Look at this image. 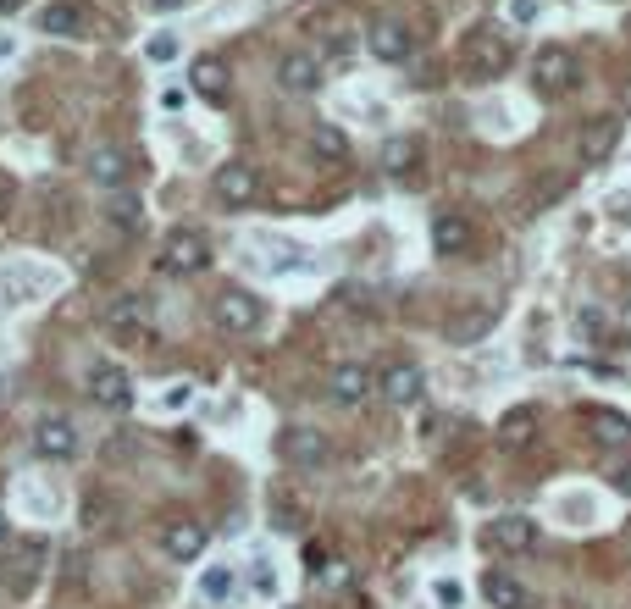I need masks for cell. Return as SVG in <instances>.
<instances>
[{
    "label": "cell",
    "mask_w": 631,
    "mask_h": 609,
    "mask_svg": "<svg viewBox=\"0 0 631 609\" xmlns=\"http://www.w3.org/2000/svg\"><path fill=\"white\" fill-rule=\"evenodd\" d=\"M615 144H620V122L615 117H598L582 128V161L587 167H604L609 156H615Z\"/></svg>",
    "instance_id": "cell-15"
},
{
    "label": "cell",
    "mask_w": 631,
    "mask_h": 609,
    "mask_svg": "<svg viewBox=\"0 0 631 609\" xmlns=\"http://www.w3.org/2000/svg\"><path fill=\"white\" fill-rule=\"evenodd\" d=\"M17 6H23V0H0V12H17Z\"/></svg>",
    "instance_id": "cell-34"
},
{
    "label": "cell",
    "mask_w": 631,
    "mask_h": 609,
    "mask_svg": "<svg viewBox=\"0 0 631 609\" xmlns=\"http://www.w3.org/2000/svg\"><path fill=\"white\" fill-rule=\"evenodd\" d=\"M200 593L205 598H227V593H233V571H222V565H216V571H205L200 576Z\"/></svg>",
    "instance_id": "cell-29"
},
{
    "label": "cell",
    "mask_w": 631,
    "mask_h": 609,
    "mask_svg": "<svg viewBox=\"0 0 631 609\" xmlns=\"http://www.w3.org/2000/svg\"><path fill=\"white\" fill-rule=\"evenodd\" d=\"M532 427H537L532 410H510V416H504V427H499V438L515 449V443H532Z\"/></svg>",
    "instance_id": "cell-25"
},
{
    "label": "cell",
    "mask_w": 631,
    "mask_h": 609,
    "mask_svg": "<svg viewBox=\"0 0 631 609\" xmlns=\"http://www.w3.org/2000/svg\"><path fill=\"white\" fill-rule=\"evenodd\" d=\"M211 316H216V327L222 333H255L261 327V299L255 294H244V288H227V294H216V305H211Z\"/></svg>",
    "instance_id": "cell-3"
},
{
    "label": "cell",
    "mask_w": 631,
    "mask_h": 609,
    "mask_svg": "<svg viewBox=\"0 0 631 609\" xmlns=\"http://www.w3.org/2000/svg\"><path fill=\"white\" fill-rule=\"evenodd\" d=\"M172 56H178V39H172V34L150 39V61H172Z\"/></svg>",
    "instance_id": "cell-30"
},
{
    "label": "cell",
    "mask_w": 631,
    "mask_h": 609,
    "mask_svg": "<svg viewBox=\"0 0 631 609\" xmlns=\"http://www.w3.org/2000/svg\"><path fill=\"white\" fill-rule=\"evenodd\" d=\"M366 45H371V56H377V61H405L416 39H410L405 23H377V28L366 34Z\"/></svg>",
    "instance_id": "cell-17"
},
{
    "label": "cell",
    "mask_w": 631,
    "mask_h": 609,
    "mask_svg": "<svg viewBox=\"0 0 631 609\" xmlns=\"http://www.w3.org/2000/svg\"><path fill=\"white\" fill-rule=\"evenodd\" d=\"M72 449H78V432H72L67 416H45L34 427V454H45V460H67Z\"/></svg>",
    "instance_id": "cell-14"
},
{
    "label": "cell",
    "mask_w": 631,
    "mask_h": 609,
    "mask_svg": "<svg viewBox=\"0 0 631 609\" xmlns=\"http://www.w3.org/2000/svg\"><path fill=\"white\" fill-rule=\"evenodd\" d=\"M587 427H593L598 443H631V416H620V410H587Z\"/></svg>",
    "instance_id": "cell-22"
},
{
    "label": "cell",
    "mask_w": 631,
    "mask_h": 609,
    "mask_svg": "<svg viewBox=\"0 0 631 609\" xmlns=\"http://www.w3.org/2000/svg\"><path fill=\"white\" fill-rule=\"evenodd\" d=\"M277 454H283L288 466H299V471H316V466H327V438L316 427H283Z\"/></svg>",
    "instance_id": "cell-5"
},
{
    "label": "cell",
    "mask_w": 631,
    "mask_h": 609,
    "mask_svg": "<svg viewBox=\"0 0 631 609\" xmlns=\"http://www.w3.org/2000/svg\"><path fill=\"white\" fill-rule=\"evenodd\" d=\"M377 388L388 394V405H416L421 388H427V377H421V366H410V360H393V366L377 377Z\"/></svg>",
    "instance_id": "cell-13"
},
{
    "label": "cell",
    "mask_w": 631,
    "mask_h": 609,
    "mask_svg": "<svg viewBox=\"0 0 631 609\" xmlns=\"http://www.w3.org/2000/svg\"><path fill=\"white\" fill-rule=\"evenodd\" d=\"M416 156H421L416 139H388V150H382V167H388V172H410V167H416Z\"/></svg>",
    "instance_id": "cell-26"
},
{
    "label": "cell",
    "mask_w": 631,
    "mask_h": 609,
    "mask_svg": "<svg viewBox=\"0 0 631 609\" xmlns=\"http://www.w3.org/2000/svg\"><path fill=\"white\" fill-rule=\"evenodd\" d=\"M6 538H12V526H6V515H0V543H6Z\"/></svg>",
    "instance_id": "cell-35"
},
{
    "label": "cell",
    "mask_w": 631,
    "mask_h": 609,
    "mask_svg": "<svg viewBox=\"0 0 631 609\" xmlns=\"http://www.w3.org/2000/svg\"><path fill=\"white\" fill-rule=\"evenodd\" d=\"M205 543H211V532H205L200 521H167V532H161V549L178 565H194L205 554Z\"/></svg>",
    "instance_id": "cell-11"
},
{
    "label": "cell",
    "mask_w": 631,
    "mask_h": 609,
    "mask_svg": "<svg viewBox=\"0 0 631 609\" xmlns=\"http://www.w3.org/2000/svg\"><path fill=\"white\" fill-rule=\"evenodd\" d=\"M139 211H144V205L133 200V194H117V200H111V211H106V216H111V222L122 227V233H139V222H144Z\"/></svg>",
    "instance_id": "cell-27"
},
{
    "label": "cell",
    "mask_w": 631,
    "mask_h": 609,
    "mask_svg": "<svg viewBox=\"0 0 631 609\" xmlns=\"http://www.w3.org/2000/svg\"><path fill=\"white\" fill-rule=\"evenodd\" d=\"M89 178L95 183H106V189H117L122 178H128V156H122V150H95V156H89Z\"/></svg>",
    "instance_id": "cell-23"
},
{
    "label": "cell",
    "mask_w": 631,
    "mask_h": 609,
    "mask_svg": "<svg viewBox=\"0 0 631 609\" xmlns=\"http://www.w3.org/2000/svg\"><path fill=\"white\" fill-rule=\"evenodd\" d=\"M615 488H620V493H626V499H631V466H620V471H615Z\"/></svg>",
    "instance_id": "cell-32"
},
{
    "label": "cell",
    "mask_w": 631,
    "mask_h": 609,
    "mask_svg": "<svg viewBox=\"0 0 631 609\" xmlns=\"http://www.w3.org/2000/svg\"><path fill=\"white\" fill-rule=\"evenodd\" d=\"M155 12H178V6H189V0H150Z\"/></svg>",
    "instance_id": "cell-33"
},
{
    "label": "cell",
    "mask_w": 631,
    "mask_h": 609,
    "mask_svg": "<svg viewBox=\"0 0 631 609\" xmlns=\"http://www.w3.org/2000/svg\"><path fill=\"white\" fill-rule=\"evenodd\" d=\"M211 194L227 205V211H244V205L261 194V178H255V167H244V161H227V167H216Z\"/></svg>",
    "instance_id": "cell-4"
},
{
    "label": "cell",
    "mask_w": 631,
    "mask_h": 609,
    "mask_svg": "<svg viewBox=\"0 0 631 609\" xmlns=\"http://www.w3.org/2000/svg\"><path fill=\"white\" fill-rule=\"evenodd\" d=\"M465 67L477 72V78H499V72L510 67V39L488 23L471 28V39H465Z\"/></svg>",
    "instance_id": "cell-2"
},
{
    "label": "cell",
    "mask_w": 631,
    "mask_h": 609,
    "mask_svg": "<svg viewBox=\"0 0 631 609\" xmlns=\"http://www.w3.org/2000/svg\"><path fill=\"white\" fill-rule=\"evenodd\" d=\"M537 538H543V532H537L532 515H499V521H488V543L504 554H532Z\"/></svg>",
    "instance_id": "cell-6"
},
{
    "label": "cell",
    "mask_w": 631,
    "mask_h": 609,
    "mask_svg": "<svg viewBox=\"0 0 631 609\" xmlns=\"http://www.w3.org/2000/svg\"><path fill=\"white\" fill-rule=\"evenodd\" d=\"M310 150H316L322 161H344V156H349V139L333 128V122H322V128L310 133Z\"/></svg>",
    "instance_id": "cell-24"
},
{
    "label": "cell",
    "mask_w": 631,
    "mask_h": 609,
    "mask_svg": "<svg viewBox=\"0 0 631 609\" xmlns=\"http://www.w3.org/2000/svg\"><path fill=\"white\" fill-rule=\"evenodd\" d=\"M84 28H89V12L78 6V0H56V6H45V12H39V34L72 39V34H84Z\"/></svg>",
    "instance_id": "cell-16"
},
{
    "label": "cell",
    "mask_w": 631,
    "mask_h": 609,
    "mask_svg": "<svg viewBox=\"0 0 631 609\" xmlns=\"http://www.w3.org/2000/svg\"><path fill=\"white\" fill-rule=\"evenodd\" d=\"M532 78H537V89H571L576 84V56L565 45H543L537 50V61H532Z\"/></svg>",
    "instance_id": "cell-8"
},
{
    "label": "cell",
    "mask_w": 631,
    "mask_h": 609,
    "mask_svg": "<svg viewBox=\"0 0 631 609\" xmlns=\"http://www.w3.org/2000/svg\"><path fill=\"white\" fill-rule=\"evenodd\" d=\"M89 394H95L106 410H128V405H133V383H128V371H122V366H111V360H95V366H89Z\"/></svg>",
    "instance_id": "cell-7"
},
{
    "label": "cell",
    "mask_w": 631,
    "mask_h": 609,
    "mask_svg": "<svg viewBox=\"0 0 631 609\" xmlns=\"http://www.w3.org/2000/svg\"><path fill=\"white\" fill-rule=\"evenodd\" d=\"M0 200H6V178H0Z\"/></svg>",
    "instance_id": "cell-36"
},
{
    "label": "cell",
    "mask_w": 631,
    "mask_h": 609,
    "mask_svg": "<svg viewBox=\"0 0 631 609\" xmlns=\"http://www.w3.org/2000/svg\"><path fill=\"white\" fill-rule=\"evenodd\" d=\"M488 327H493V311H471L465 322H454V327H449V338H454V344H471V338L488 333Z\"/></svg>",
    "instance_id": "cell-28"
},
{
    "label": "cell",
    "mask_w": 631,
    "mask_h": 609,
    "mask_svg": "<svg viewBox=\"0 0 631 609\" xmlns=\"http://www.w3.org/2000/svg\"><path fill=\"white\" fill-rule=\"evenodd\" d=\"M626 106H631V84H626Z\"/></svg>",
    "instance_id": "cell-37"
},
{
    "label": "cell",
    "mask_w": 631,
    "mask_h": 609,
    "mask_svg": "<svg viewBox=\"0 0 631 609\" xmlns=\"http://www.w3.org/2000/svg\"><path fill=\"white\" fill-rule=\"evenodd\" d=\"M45 560H50V543H45V538H23V543H17V554H12V571H6V587H12L17 598H23L28 587L39 582Z\"/></svg>",
    "instance_id": "cell-10"
},
{
    "label": "cell",
    "mask_w": 631,
    "mask_h": 609,
    "mask_svg": "<svg viewBox=\"0 0 631 609\" xmlns=\"http://www.w3.org/2000/svg\"><path fill=\"white\" fill-rule=\"evenodd\" d=\"M465 244H471V222H465L460 211L432 216V250H438V255H460Z\"/></svg>",
    "instance_id": "cell-18"
},
{
    "label": "cell",
    "mask_w": 631,
    "mask_h": 609,
    "mask_svg": "<svg viewBox=\"0 0 631 609\" xmlns=\"http://www.w3.org/2000/svg\"><path fill=\"white\" fill-rule=\"evenodd\" d=\"M327 388H333L338 405H360V399L371 394V371L366 366H338L333 377H327Z\"/></svg>",
    "instance_id": "cell-20"
},
{
    "label": "cell",
    "mask_w": 631,
    "mask_h": 609,
    "mask_svg": "<svg viewBox=\"0 0 631 609\" xmlns=\"http://www.w3.org/2000/svg\"><path fill=\"white\" fill-rule=\"evenodd\" d=\"M144 327H150V299L122 294V299H111V305H106V333H117V338H139Z\"/></svg>",
    "instance_id": "cell-12"
},
{
    "label": "cell",
    "mask_w": 631,
    "mask_h": 609,
    "mask_svg": "<svg viewBox=\"0 0 631 609\" xmlns=\"http://www.w3.org/2000/svg\"><path fill=\"white\" fill-rule=\"evenodd\" d=\"M510 17H515V23H532V17H537V0H510Z\"/></svg>",
    "instance_id": "cell-31"
},
{
    "label": "cell",
    "mask_w": 631,
    "mask_h": 609,
    "mask_svg": "<svg viewBox=\"0 0 631 609\" xmlns=\"http://www.w3.org/2000/svg\"><path fill=\"white\" fill-rule=\"evenodd\" d=\"M482 593H488L493 609H526V587L515 582L510 571H488L482 576Z\"/></svg>",
    "instance_id": "cell-21"
},
{
    "label": "cell",
    "mask_w": 631,
    "mask_h": 609,
    "mask_svg": "<svg viewBox=\"0 0 631 609\" xmlns=\"http://www.w3.org/2000/svg\"><path fill=\"white\" fill-rule=\"evenodd\" d=\"M277 84H283L288 95H316V89H322V61L310 56V50H288V56L277 61Z\"/></svg>",
    "instance_id": "cell-9"
},
{
    "label": "cell",
    "mask_w": 631,
    "mask_h": 609,
    "mask_svg": "<svg viewBox=\"0 0 631 609\" xmlns=\"http://www.w3.org/2000/svg\"><path fill=\"white\" fill-rule=\"evenodd\" d=\"M211 266V239H205L200 227H172L167 244H161V272L172 277H194Z\"/></svg>",
    "instance_id": "cell-1"
},
{
    "label": "cell",
    "mask_w": 631,
    "mask_h": 609,
    "mask_svg": "<svg viewBox=\"0 0 631 609\" xmlns=\"http://www.w3.org/2000/svg\"><path fill=\"white\" fill-rule=\"evenodd\" d=\"M194 95L211 100V106H222L227 100V61L222 56H200L194 61Z\"/></svg>",
    "instance_id": "cell-19"
}]
</instances>
